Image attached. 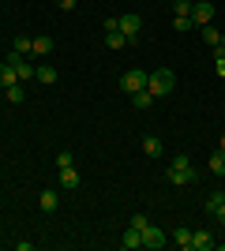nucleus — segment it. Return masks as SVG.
I'll use <instances>...</instances> for the list:
<instances>
[{
    "label": "nucleus",
    "instance_id": "nucleus-24",
    "mask_svg": "<svg viewBox=\"0 0 225 251\" xmlns=\"http://www.w3.org/2000/svg\"><path fill=\"white\" fill-rule=\"evenodd\" d=\"M199 30H203V38H206L210 45H218V42H222V30H214V26H199Z\"/></svg>",
    "mask_w": 225,
    "mask_h": 251
},
{
    "label": "nucleus",
    "instance_id": "nucleus-28",
    "mask_svg": "<svg viewBox=\"0 0 225 251\" xmlns=\"http://www.w3.org/2000/svg\"><path fill=\"white\" fill-rule=\"evenodd\" d=\"M56 8H60V11H72V8H75V0H56Z\"/></svg>",
    "mask_w": 225,
    "mask_h": 251
},
{
    "label": "nucleus",
    "instance_id": "nucleus-7",
    "mask_svg": "<svg viewBox=\"0 0 225 251\" xmlns=\"http://www.w3.org/2000/svg\"><path fill=\"white\" fill-rule=\"evenodd\" d=\"M143 248H150V251L165 248V232H161L158 225H147V229H143Z\"/></svg>",
    "mask_w": 225,
    "mask_h": 251
},
{
    "label": "nucleus",
    "instance_id": "nucleus-13",
    "mask_svg": "<svg viewBox=\"0 0 225 251\" xmlns=\"http://www.w3.org/2000/svg\"><path fill=\"white\" fill-rule=\"evenodd\" d=\"M131 105H135L139 113H147L150 105H154V94H150V90H139V94H131Z\"/></svg>",
    "mask_w": 225,
    "mask_h": 251
},
{
    "label": "nucleus",
    "instance_id": "nucleus-3",
    "mask_svg": "<svg viewBox=\"0 0 225 251\" xmlns=\"http://www.w3.org/2000/svg\"><path fill=\"white\" fill-rule=\"evenodd\" d=\"M147 72H139V68H128V72L120 75V90H128V94H139V90H147Z\"/></svg>",
    "mask_w": 225,
    "mask_h": 251
},
{
    "label": "nucleus",
    "instance_id": "nucleus-23",
    "mask_svg": "<svg viewBox=\"0 0 225 251\" xmlns=\"http://www.w3.org/2000/svg\"><path fill=\"white\" fill-rule=\"evenodd\" d=\"M195 23H192V15H176V19H173V30H192Z\"/></svg>",
    "mask_w": 225,
    "mask_h": 251
},
{
    "label": "nucleus",
    "instance_id": "nucleus-27",
    "mask_svg": "<svg viewBox=\"0 0 225 251\" xmlns=\"http://www.w3.org/2000/svg\"><path fill=\"white\" fill-rule=\"evenodd\" d=\"M131 225H135V229H147L150 221H147V214H131Z\"/></svg>",
    "mask_w": 225,
    "mask_h": 251
},
{
    "label": "nucleus",
    "instance_id": "nucleus-22",
    "mask_svg": "<svg viewBox=\"0 0 225 251\" xmlns=\"http://www.w3.org/2000/svg\"><path fill=\"white\" fill-rule=\"evenodd\" d=\"M15 52L30 56V52H34V38H23V34H19V38H15Z\"/></svg>",
    "mask_w": 225,
    "mask_h": 251
},
{
    "label": "nucleus",
    "instance_id": "nucleus-4",
    "mask_svg": "<svg viewBox=\"0 0 225 251\" xmlns=\"http://www.w3.org/2000/svg\"><path fill=\"white\" fill-rule=\"evenodd\" d=\"M4 64H11V68H15V75H19V83H26V79H34V72H38V68H34V64L26 60L23 52H15V49H11L8 56H4Z\"/></svg>",
    "mask_w": 225,
    "mask_h": 251
},
{
    "label": "nucleus",
    "instance_id": "nucleus-6",
    "mask_svg": "<svg viewBox=\"0 0 225 251\" xmlns=\"http://www.w3.org/2000/svg\"><path fill=\"white\" fill-rule=\"evenodd\" d=\"M139 30H143V19L135 15V11H128V15H120V34H124L128 42H131V38H135Z\"/></svg>",
    "mask_w": 225,
    "mask_h": 251
},
{
    "label": "nucleus",
    "instance_id": "nucleus-14",
    "mask_svg": "<svg viewBox=\"0 0 225 251\" xmlns=\"http://www.w3.org/2000/svg\"><path fill=\"white\" fill-rule=\"evenodd\" d=\"M34 79H38V83H56V68H53V64H38Z\"/></svg>",
    "mask_w": 225,
    "mask_h": 251
},
{
    "label": "nucleus",
    "instance_id": "nucleus-10",
    "mask_svg": "<svg viewBox=\"0 0 225 251\" xmlns=\"http://www.w3.org/2000/svg\"><path fill=\"white\" fill-rule=\"evenodd\" d=\"M222 202H225V191H222V188H214V191H210V195L203 199V210H206V214H214Z\"/></svg>",
    "mask_w": 225,
    "mask_h": 251
},
{
    "label": "nucleus",
    "instance_id": "nucleus-12",
    "mask_svg": "<svg viewBox=\"0 0 225 251\" xmlns=\"http://www.w3.org/2000/svg\"><path fill=\"white\" fill-rule=\"evenodd\" d=\"M143 154H147V157H161V139L147 135V139H143Z\"/></svg>",
    "mask_w": 225,
    "mask_h": 251
},
{
    "label": "nucleus",
    "instance_id": "nucleus-11",
    "mask_svg": "<svg viewBox=\"0 0 225 251\" xmlns=\"http://www.w3.org/2000/svg\"><path fill=\"white\" fill-rule=\"evenodd\" d=\"M38 206H42L45 214H53V210L60 206V199H56V191H42V195H38Z\"/></svg>",
    "mask_w": 225,
    "mask_h": 251
},
{
    "label": "nucleus",
    "instance_id": "nucleus-1",
    "mask_svg": "<svg viewBox=\"0 0 225 251\" xmlns=\"http://www.w3.org/2000/svg\"><path fill=\"white\" fill-rule=\"evenodd\" d=\"M169 180H173V184H192V180H199V169L192 165V157H188V154H173Z\"/></svg>",
    "mask_w": 225,
    "mask_h": 251
},
{
    "label": "nucleus",
    "instance_id": "nucleus-8",
    "mask_svg": "<svg viewBox=\"0 0 225 251\" xmlns=\"http://www.w3.org/2000/svg\"><path fill=\"white\" fill-rule=\"evenodd\" d=\"M120 248H124V251H135V248H143V229L128 225V229H124V236H120Z\"/></svg>",
    "mask_w": 225,
    "mask_h": 251
},
{
    "label": "nucleus",
    "instance_id": "nucleus-30",
    "mask_svg": "<svg viewBox=\"0 0 225 251\" xmlns=\"http://www.w3.org/2000/svg\"><path fill=\"white\" fill-rule=\"evenodd\" d=\"M218 45H222V49H225V34H222V42H218Z\"/></svg>",
    "mask_w": 225,
    "mask_h": 251
},
{
    "label": "nucleus",
    "instance_id": "nucleus-15",
    "mask_svg": "<svg viewBox=\"0 0 225 251\" xmlns=\"http://www.w3.org/2000/svg\"><path fill=\"white\" fill-rule=\"evenodd\" d=\"M49 52H53V38L38 34V38H34V56H49Z\"/></svg>",
    "mask_w": 225,
    "mask_h": 251
},
{
    "label": "nucleus",
    "instance_id": "nucleus-2",
    "mask_svg": "<svg viewBox=\"0 0 225 251\" xmlns=\"http://www.w3.org/2000/svg\"><path fill=\"white\" fill-rule=\"evenodd\" d=\"M173 86H176V75H173L169 68H158V72H150V79H147V90H150L154 98L173 94Z\"/></svg>",
    "mask_w": 225,
    "mask_h": 251
},
{
    "label": "nucleus",
    "instance_id": "nucleus-19",
    "mask_svg": "<svg viewBox=\"0 0 225 251\" xmlns=\"http://www.w3.org/2000/svg\"><path fill=\"white\" fill-rule=\"evenodd\" d=\"M105 45H109V49H124V45H128V38H124L120 30H105Z\"/></svg>",
    "mask_w": 225,
    "mask_h": 251
},
{
    "label": "nucleus",
    "instance_id": "nucleus-5",
    "mask_svg": "<svg viewBox=\"0 0 225 251\" xmlns=\"http://www.w3.org/2000/svg\"><path fill=\"white\" fill-rule=\"evenodd\" d=\"M192 23L195 26H210V23H214V4H210V0H195L192 4Z\"/></svg>",
    "mask_w": 225,
    "mask_h": 251
},
{
    "label": "nucleus",
    "instance_id": "nucleus-26",
    "mask_svg": "<svg viewBox=\"0 0 225 251\" xmlns=\"http://www.w3.org/2000/svg\"><path fill=\"white\" fill-rule=\"evenodd\" d=\"M192 4H195V0H173V8H176V15H192Z\"/></svg>",
    "mask_w": 225,
    "mask_h": 251
},
{
    "label": "nucleus",
    "instance_id": "nucleus-29",
    "mask_svg": "<svg viewBox=\"0 0 225 251\" xmlns=\"http://www.w3.org/2000/svg\"><path fill=\"white\" fill-rule=\"evenodd\" d=\"M214 218H218V221H222V225H225V202H222V206L214 210Z\"/></svg>",
    "mask_w": 225,
    "mask_h": 251
},
{
    "label": "nucleus",
    "instance_id": "nucleus-21",
    "mask_svg": "<svg viewBox=\"0 0 225 251\" xmlns=\"http://www.w3.org/2000/svg\"><path fill=\"white\" fill-rule=\"evenodd\" d=\"M173 244L176 248H192V229H173Z\"/></svg>",
    "mask_w": 225,
    "mask_h": 251
},
{
    "label": "nucleus",
    "instance_id": "nucleus-25",
    "mask_svg": "<svg viewBox=\"0 0 225 251\" xmlns=\"http://www.w3.org/2000/svg\"><path fill=\"white\" fill-rule=\"evenodd\" d=\"M56 165H60V169L75 165V154H72V150H60V154H56Z\"/></svg>",
    "mask_w": 225,
    "mask_h": 251
},
{
    "label": "nucleus",
    "instance_id": "nucleus-16",
    "mask_svg": "<svg viewBox=\"0 0 225 251\" xmlns=\"http://www.w3.org/2000/svg\"><path fill=\"white\" fill-rule=\"evenodd\" d=\"M60 188H79V173H75V165L60 169Z\"/></svg>",
    "mask_w": 225,
    "mask_h": 251
},
{
    "label": "nucleus",
    "instance_id": "nucleus-17",
    "mask_svg": "<svg viewBox=\"0 0 225 251\" xmlns=\"http://www.w3.org/2000/svg\"><path fill=\"white\" fill-rule=\"evenodd\" d=\"M210 173H214V176H225V150H214V154H210Z\"/></svg>",
    "mask_w": 225,
    "mask_h": 251
},
{
    "label": "nucleus",
    "instance_id": "nucleus-18",
    "mask_svg": "<svg viewBox=\"0 0 225 251\" xmlns=\"http://www.w3.org/2000/svg\"><path fill=\"white\" fill-rule=\"evenodd\" d=\"M11 83H19V75H15V68H11V64L0 60V86H11Z\"/></svg>",
    "mask_w": 225,
    "mask_h": 251
},
{
    "label": "nucleus",
    "instance_id": "nucleus-9",
    "mask_svg": "<svg viewBox=\"0 0 225 251\" xmlns=\"http://www.w3.org/2000/svg\"><path fill=\"white\" fill-rule=\"evenodd\" d=\"M214 244H218V240H214V232H210V229H195V232H192V248H195V251H210Z\"/></svg>",
    "mask_w": 225,
    "mask_h": 251
},
{
    "label": "nucleus",
    "instance_id": "nucleus-20",
    "mask_svg": "<svg viewBox=\"0 0 225 251\" xmlns=\"http://www.w3.org/2000/svg\"><path fill=\"white\" fill-rule=\"evenodd\" d=\"M4 94H8L11 105H19L23 98H26V90H23V83H11V86H4Z\"/></svg>",
    "mask_w": 225,
    "mask_h": 251
}]
</instances>
